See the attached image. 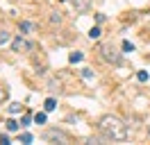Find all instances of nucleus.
Masks as SVG:
<instances>
[{"mask_svg":"<svg viewBox=\"0 0 150 145\" xmlns=\"http://www.w3.org/2000/svg\"><path fill=\"white\" fill-rule=\"evenodd\" d=\"M21 143H32V134H21Z\"/></svg>","mask_w":150,"mask_h":145,"instance_id":"nucleus-15","label":"nucleus"},{"mask_svg":"<svg viewBox=\"0 0 150 145\" xmlns=\"http://www.w3.org/2000/svg\"><path fill=\"white\" fill-rule=\"evenodd\" d=\"M82 75H84V77H86V80H91V77H93V72H91V70H89V68H84V70H82Z\"/></svg>","mask_w":150,"mask_h":145,"instance_id":"nucleus-19","label":"nucleus"},{"mask_svg":"<svg viewBox=\"0 0 150 145\" xmlns=\"http://www.w3.org/2000/svg\"><path fill=\"white\" fill-rule=\"evenodd\" d=\"M34 120H37V125H43V122H46V113H37Z\"/></svg>","mask_w":150,"mask_h":145,"instance_id":"nucleus-13","label":"nucleus"},{"mask_svg":"<svg viewBox=\"0 0 150 145\" xmlns=\"http://www.w3.org/2000/svg\"><path fill=\"white\" fill-rule=\"evenodd\" d=\"M11 48H14V50H16V52H18V50H23V48H30V43H25V41H23V39H14V43H11Z\"/></svg>","mask_w":150,"mask_h":145,"instance_id":"nucleus-5","label":"nucleus"},{"mask_svg":"<svg viewBox=\"0 0 150 145\" xmlns=\"http://www.w3.org/2000/svg\"><path fill=\"white\" fill-rule=\"evenodd\" d=\"M5 100H7V91L0 86V102H5Z\"/></svg>","mask_w":150,"mask_h":145,"instance_id":"nucleus-17","label":"nucleus"},{"mask_svg":"<svg viewBox=\"0 0 150 145\" xmlns=\"http://www.w3.org/2000/svg\"><path fill=\"white\" fill-rule=\"evenodd\" d=\"M68 59H71V63H77V61H82V52H73L71 57H68Z\"/></svg>","mask_w":150,"mask_h":145,"instance_id":"nucleus-9","label":"nucleus"},{"mask_svg":"<svg viewBox=\"0 0 150 145\" xmlns=\"http://www.w3.org/2000/svg\"><path fill=\"white\" fill-rule=\"evenodd\" d=\"M71 5H73V9H75V11L84 14L86 9L91 7V0H71Z\"/></svg>","mask_w":150,"mask_h":145,"instance_id":"nucleus-4","label":"nucleus"},{"mask_svg":"<svg viewBox=\"0 0 150 145\" xmlns=\"http://www.w3.org/2000/svg\"><path fill=\"white\" fill-rule=\"evenodd\" d=\"M5 127H7V132H16V129H18V122H16V120H7V122H5Z\"/></svg>","mask_w":150,"mask_h":145,"instance_id":"nucleus-7","label":"nucleus"},{"mask_svg":"<svg viewBox=\"0 0 150 145\" xmlns=\"http://www.w3.org/2000/svg\"><path fill=\"white\" fill-rule=\"evenodd\" d=\"M137 80H139V82H148V72H146V70H139V72H137Z\"/></svg>","mask_w":150,"mask_h":145,"instance_id":"nucleus-11","label":"nucleus"},{"mask_svg":"<svg viewBox=\"0 0 150 145\" xmlns=\"http://www.w3.org/2000/svg\"><path fill=\"white\" fill-rule=\"evenodd\" d=\"M18 111H21V104H18V102H14V104L9 107V113H18Z\"/></svg>","mask_w":150,"mask_h":145,"instance_id":"nucleus-16","label":"nucleus"},{"mask_svg":"<svg viewBox=\"0 0 150 145\" xmlns=\"http://www.w3.org/2000/svg\"><path fill=\"white\" fill-rule=\"evenodd\" d=\"M98 52H100V59L107 63H118L121 61V52H116V48L112 43H103L98 48Z\"/></svg>","mask_w":150,"mask_h":145,"instance_id":"nucleus-2","label":"nucleus"},{"mask_svg":"<svg viewBox=\"0 0 150 145\" xmlns=\"http://www.w3.org/2000/svg\"><path fill=\"white\" fill-rule=\"evenodd\" d=\"M50 20H52V23H62V14H52Z\"/></svg>","mask_w":150,"mask_h":145,"instance_id":"nucleus-18","label":"nucleus"},{"mask_svg":"<svg viewBox=\"0 0 150 145\" xmlns=\"http://www.w3.org/2000/svg\"><path fill=\"white\" fill-rule=\"evenodd\" d=\"M89 36H91V39H98V36H100V27L98 25L91 27V30H89Z\"/></svg>","mask_w":150,"mask_h":145,"instance_id":"nucleus-8","label":"nucleus"},{"mask_svg":"<svg viewBox=\"0 0 150 145\" xmlns=\"http://www.w3.org/2000/svg\"><path fill=\"white\" fill-rule=\"evenodd\" d=\"M46 141H59V143H68V134H64L62 129H48L43 134Z\"/></svg>","mask_w":150,"mask_h":145,"instance_id":"nucleus-3","label":"nucleus"},{"mask_svg":"<svg viewBox=\"0 0 150 145\" xmlns=\"http://www.w3.org/2000/svg\"><path fill=\"white\" fill-rule=\"evenodd\" d=\"M7 41H9V34H7L5 30H0V45H5Z\"/></svg>","mask_w":150,"mask_h":145,"instance_id":"nucleus-10","label":"nucleus"},{"mask_svg":"<svg viewBox=\"0 0 150 145\" xmlns=\"http://www.w3.org/2000/svg\"><path fill=\"white\" fill-rule=\"evenodd\" d=\"M98 129H100V134L107 141H118V143L127 141V127H125V122L121 118H116V116H109V113L103 116L98 120Z\"/></svg>","mask_w":150,"mask_h":145,"instance_id":"nucleus-1","label":"nucleus"},{"mask_svg":"<svg viewBox=\"0 0 150 145\" xmlns=\"http://www.w3.org/2000/svg\"><path fill=\"white\" fill-rule=\"evenodd\" d=\"M132 50H134V45L130 41H123V52H132Z\"/></svg>","mask_w":150,"mask_h":145,"instance_id":"nucleus-12","label":"nucleus"},{"mask_svg":"<svg viewBox=\"0 0 150 145\" xmlns=\"http://www.w3.org/2000/svg\"><path fill=\"white\" fill-rule=\"evenodd\" d=\"M30 30H32V23H28V20L21 23V32H30Z\"/></svg>","mask_w":150,"mask_h":145,"instance_id":"nucleus-14","label":"nucleus"},{"mask_svg":"<svg viewBox=\"0 0 150 145\" xmlns=\"http://www.w3.org/2000/svg\"><path fill=\"white\" fill-rule=\"evenodd\" d=\"M43 109H46V111H55V109H57V100L55 98H48L46 102H43Z\"/></svg>","mask_w":150,"mask_h":145,"instance_id":"nucleus-6","label":"nucleus"}]
</instances>
